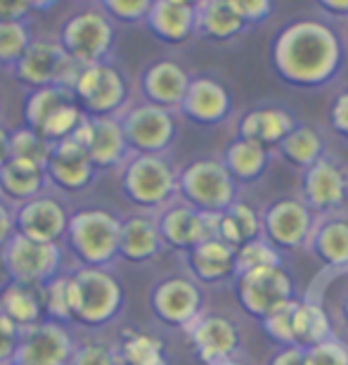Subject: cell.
I'll list each match as a JSON object with an SVG mask.
<instances>
[{
	"instance_id": "1",
	"label": "cell",
	"mask_w": 348,
	"mask_h": 365,
	"mask_svg": "<svg viewBox=\"0 0 348 365\" xmlns=\"http://www.w3.org/2000/svg\"><path fill=\"white\" fill-rule=\"evenodd\" d=\"M346 50L339 26L322 17H296L270 41V69L296 91H320L339 76Z\"/></svg>"
},
{
	"instance_id": "2",
	"label": "cell",
	"mask_w": 348,
	"mask_h": 365,
	"mask_svg": "<svg viewBox=\"0 0 348 365\" xmlns=\"http://www.w3.org/2000/svg\"><path fill=\"white\" fill-rule=\"evenodd\" d=\"M67 304L71 320L88 327L107 325L119 316L123 289L105 268H78L67 277Z\"/></svg>"
},
{
	"instance_id": "3",
	"label": "cell",
	"mask_w": 348,
	"mask_h": 365,
	"mask_svg": "<svg viewBox=\"0 0 348 365\" xmlns=\"http://www.w3.org/2000/svg\"><path fill=\"white\" fill-rule=\"evenodd\" d=\"M239 200V187L221 159H194L178 171V202L204 216H218Z\"/></svg>"
},
{
	"instance_id": "4",
	"label": "cell",
	"mask_w": 348,
	"mask_h": 365,
	"mask_svg": "<svg viewBox=\"0 0 348 365\" xmlns=\"http://www.w3.org/2000/svg\"><path fill=\"white\" fill-rule=\"evenodd\" d=\"M123 192L140 209H164L178 197V171L164 155H133L121 176Z\"/></svg>"
},
{
	"instance_id": "5",
	"label": "cell",
	"mask_w": 348,
	"mask_h": 365,
	"mask_svg": "<svg viewBox=\"0 0 348 365\" xmlns=\"http://www.w3.org/2000/svg\"><path fill=\"white\" fill-rule=\"evenodd\" d=\"M232 289L239 309L258 323L296 299V282L285 266L237 273L232 277Z\"/></svg>"
},
{
	"instance_id": "6",
	"label": "cell",
	"mask_w": 348,
	"mask_h": 365,
	"mask_svg": "<svg viewBox=\"0 0 348 365\" xmlns=\"http://www.w3.org/2000/svg\"><path fill=\"white\" fill-rule=\"evenodd\" d=\"M260 216V240H265L275 252H299L306 250L310 230L315 225V214L301 202L299 195L275 197L263 209Z\"/></svg>"
},
{
	"instance_id": "7",
	"label": "cell",
	"mask_w": 348,
	"mask_h": 365,
	"mask_svg": "<svg viewBox=\"0 0 348 365\" xmlns=\"http://www.w3.org/2000/svg\"><path fill=\"white\" fill-rule=\"evenodd\" d=\"M121 221L105 209H83L69 218L71 250L85 268H102L119 254Z\"/></svg>"
},
{
	"instance_id": "8",
	"label": "cell",
	"mask_w": 348,
	"mask_h": 365,
	"mask_svg": "<svg viewBox=\"0 0 348 365\" xmlns=\"http://www.w3.org/2000/svg\"><path fill=\"white\" fill-rule=\"evenodd\" d=\"M299 197L315 216L344 211L348 204V166L327 152L301 171Z\"/></svg>"
},
{
	"instance_id": "9",
	"label": "cell",
	"mask_w": 348,
	"mask_h": 365,
	"mask_svg": "<svg viewBox=\"0 0 348 365\" xmlns=\"http://www.w3.org/2000/svg\"><path fill=\"white\" fill-rule=\"evenodd\" d=\"M17 78L33 88H46V86H60L71 91L78 78V71L83 64L74 62L55 41H31L19 62L14 64Z\"/></svg>"
},
{
	"instance_id": "10",
	"label": "cell",
	"mask_w": 348,
	"mask_h": 365,
	"mask_svg": "<svg viewBox=\"0 0 348 365\" xmlns=\"http://www.w3.org/2000/svg\"><path fill=\"white\" fill-rule=\"evenodd\" d=\"M112 41V21L107 19V14L100 7H90V10H81L67 19L57 43L71 60L88 67V64L102 62V57L110 53Z\"/></svg>"
},
{
	"instance_id": "11",
	"label": "cell",
	"mask_w": 348,
	"mask_h": 365,
	"mask_svg": "<svg viewBox=\"0 0 348 365\" xmlns=\"http://www.w3.org/2000/svg\"><path fill=\"white\" fill-rule=\"evenodd\" d=\"M119 123L128 150H133L135 155H162L171 148L178 130L176 112L154 107L149 102L128 109Z\"/></svg>"
},
{
	"instance_id": "12",
	"label": "cell",
	"mask_w": 348,
	"mask_h": 365,
	"mask_svg": "<svg viewBox=\"0 0 348 365\" xmlns=\"http://www.w3.org/2000/svg\"><path fill=\"white\" fill-rule=\"evenodd\" d=\"M74 100L88 116H114L128 98V86L121 71L105 62L88 64L78 71L74 83Z\"/></svg>"
},
{
	"instance_id": "13",
	"label": "cell",
	"mask_w": 348,
	"mask_h": 365,
	"mask_svg": "<svg viewBox=\"0 0 348 365\" xmlns=\"http://www.w3.org/2000/svg\"><path fill=\"white\" fill-rule=\"evenodd\" d=\"M0 252H3V266L10 273L12 282L24 284V287H43L53 280L62 261V252L57 245L33 242L21 235H12Z\"/></svg>"
},
{
	"instance_id": "14",
	"label": "cell",
	"mask_w": 348,
	"mask_h": 365,
	"mask_svg": "<svg viewBox=\"0 0 348 365\" xmlns=\"http://www.w3.org/2000/svg\"><path fill=\"white\" fill-rule=\"evenodd\" d=\"M152 311L164 325L187 330L204 313V292L192 277L171 275L152 289Z\"/></svg>"
},
{
	"instance_id": "15",
	"label": "cell",
	"mask_w": 348,
	"mask_h": 365,
	"mask_svg": "<svg viewBox=\"0 0 348 365\" xmlns=\"http://www.w3.org/2000/svg\"><path fill=\"white\" fill-rule=\"evenodd\" d=\"M74 341L62 323L46 320L19 332L12 363L17 365H69Z\"/></svg>"
},
{
	"instance_id": "16",
	"label": "cell",
	"mask_w": 348,
	"mask_h": 365,
	"mask_svg": "<svg viewBox=\"0 0 348 365\" xmlns=\"http://www.w3.org/2000/svg\"><path fill=\"white\" fill-rule=\"evenodd\" d=\"M187 334H190L194 354L204 365L235 359L242 349V332H239L237 323L223 313H201L187 327Z\"/></svg>"
},
{
	"instance_id": "17",
	"label": "cell",
	"mask_w": 348,
	"mask_h": 365,
	"mask_svg": "<svg viewBox=\"0 0 348 365\" xmlns=\"http://www.w3.org/2000/svg\"><path fill=\"white\" fill-rule=\"evenodd\" d=\"M71 140L83 145L93 166L97 169H114L128 157V145L123 138L121 123L116 116H83L81 126L71 135Z\"/></svg>"
},
{
	"instance_id": "18",
	"label": "cell",
	"mask_w": 348,
	"mask_h": 365,
	"mask_svg": "<svg viewBox=\"0 0 348 365\" xmlns=\"http://www.w3.org/2000/svg\"><path fill=\"white\" fill-rule=\"evenodd\" d=\"M180 112L197 126H221L232 116V95L228 86L216 76H192Z\"/></svg>"
},
{
	"instance_id": "19",
	"label": "cell",
	"mask_w": 348,
	"mask_h": 365,
	"mask_svg": "<svg viewBox=\"0 0 348 365\" xmlns=\"http://www.w3.org/2000/svg\"><path fill=\"white\" fill-rule=\"evenodd\" d=\"M14 218V235H21L33 242L57 245L64 232H67L69 216L64 207L53 197H33L24 204H19Z\"/></svg>"
},
{
	"instance_id": "20",
	"label": "cell",
	"mask_w": 348,
	"mask_h": 365,
	"mask_svg": "<svg viewBox=\"0 0 348 365\" xmlns=\"http://www.w3.org/2000/svg\"><path fill=\"white\" fill-rule=\"evenodd\" d=\"M154 221H157L159 237H162V245L183 254H187L199 242L211 237L209 216L190 209L183 202H171L169 207L159 211Z\"/></svg>"
},
{
	"instance_id": "21",
	"label": "cell",
	"mask_w": 348,
	"mask_h": 365,
	"mask_svg": "<svg viewBox=\"0 0 348 365\" xmlns=\"http://www.w3.org/2000/svg\"><path fill=\"white\" fill-rule=\"evenodd\" d=\"M296 116L285 105H258L237 116V138L275 152L287 133L296 126Z\"/></svg>"
},
{
	"instance_id": "22",
	"label": "cell",
	"mask_w": 348,
	"mask_h": 365,
	"mask_svg": "<svg viewBox=\"0 0 348 365\" xmlns=\"http://www.w3.org/2000/svg\"><path fill=\"white\" fill-rule=\"evenodd\" d=\"M306 252L327 271H348V211L315 216Z\"/></svg>"
},
{
	"instance_id": "23",
	"label": "cell",
	"mask_w": 348,
	"mask_h": 365,
	"mask_svg": "<svg viewBox=\"0 0 348 365\" xmlns=\"http://www.w3.org/2000/svg\"><path fill=\"white\" fill-rule=\"evenodd\" d=\"M144 24L157 41L166 46H183L197 34V3L185 0H154Z\"/></svg>"
},
{
	"instance_id": "24",
	"label": "cell",
	"mask_w": 348,
	"mask_h": 365,
	"mask_svg": "<svg viewBox=\"0 0 348 365\" xmlns=\"http://www.w3.org/2000/svg\"><path fill=\"white\" fill-rule=\"evenodd\" d=\"M93 173H95V166H93L83 145H78L71 138L50 145L46 159V176L53 178L57 187L67 190V192H76V190H83L93 180Z\"/></svg>"
},
{
	"instance_id": "25",
	"label": "cell",
	"mask_w": 348,
	"mask_h": 365,
	"mask_svg": "<svg viewBox=\"0 0 348 365\" xmlns=\"http://www.w3.org/2000/svg\"><path fill=\"white\" fill-rule=\"evenodd\" d=\"M190 78L192 76L187 74L183 64L173 60H159L144 69L142 93L149 105L176 112V109H180V102H183L187 93Z\"/></svg>"
},
{
	"instance_id": "26",
	"label": "cell",
	"mask_w": 348,
	"mask_h": 365,
	"mask_svg": "<svg viewBox=\"0 0 348 365\" xmlns=\"http://www.w3.org/2000/svg\"><path fill=\"white\" fill-rule=\"evenodd\" d=\"M187 268L192 280L197 284H221L237 275L235 268V250L216 237L199 242L194 250L185 254Z\"/></svg>"
},
{
	"instance_id": "27",
	"label": "cell",
	"mask_w": 348,
	"mask_h": 365,
	"mask_svg": "<svg viewBox=\"0 0 348 365\" xmlns=\"http://www.w3.org/2000/svg\"><path fill=\"white\" fill-rule=\"evenodd\" d=\"M246 31L235 0H204L197 3V38L209 43H228Z\"/></svg>"
},
{
	"instance_id": "28",
	"label": "cell",
	"mask_w": 348,
	"mask_h": 365,
	"mask_svg": "<svg viewBox=\"0 0 348 365\" xmlns=\"http://www.w3.org/2000/svg\"><path fill=\"white\" fill-rule=\"evenodd\" d=\"M270 162L273 152L263 150L256 143L242 140V138H235L221 155V164L226 166V171L237 187L258 182L270 169Z\"/></svg>"
},
{
	"instance_id": "29",
	"label": "cell",
	"mask_w": 348,
	"mask_h": 365,
	"mask_svg": "<svg viewBox=\"0 0 348 365\" xmlns=\"http://www.w3.org/2000/svg\"><path fill=\"white\" fill-rule=\"evenodd\" d=\"M211 218V237L226 242L232 250H239L246 242L260 237V216L258 209L251 207L249 202L237 200L228 211H223L218 216Z\"/></svg>"
},
{
	"instance_id": "30",
	"label": "cell",
	"mask_w": 348,
	"mask_h": 365,
	"mask_svg": "<svg viewBox=\"0 0 348 365\" xmlns=\"http://www.w3.org/2000/svg\"><path fill=\"white\" fill-rule=\"evenodd\" d=\"M164 250L162 237H159L154 216H130L128 221H121L119 230V254L133 264H144L154 259Z\"/></svg>"
},
{
	"instance_id": "31",
	"label": "cell",
	"mask_w": 348,
	"mask_h": 365,
	"mask_svg": "<svg viewBox=\"0 0 348 365\" xmlns=\"http://www.w3.org/2000/svg\"><path fill=\"white\" fill-rule=\"evenodd\" d=\"M275 152H278V157L287 166H292L294 171L301 173L308 166H313L320 157L327 155V148H325L320 130L315 126H310V123H296Z\"/></svg>"
},
{
	"instance_id": "32",
	"label": "cell",
	"mask_w": 348,
	"mask_h": 365,
	"mask_svg": "<svg viewBox=\"0 0 348 365\" xmlns=\"http://www.w3.org/2000/svg\"><path fill=\"white\" fill-rule=\"evenodd\" d=\"M43 182H46V169L41 164L10 157L0 166V192L19 204L38 197Z\"/></svg>"
},
{
	"instance_id": "33",
	"label": "cell",
	"mask_w": 348,
	"mask_h": 365,
	"mask_svg": "<svg viewBox=\"0 0 348 365\" xmlns=\"http://www.w3.org/2000/svg\"><path fill=\"white\" fill-rule=\"evenodd\" d=\"M292 337L294 346L310 349L317 341L332 337V323L320 302H310V299H296L294 316H292Z\"/></svg>"
},
{
	"instance_id": "34",
	"label": "cell",
	"mask_w": 348,
	"mask_h": 365,
	"mask_svg": "<svg viewBox=\"0 0 348 365\" xmlns=\"http://www.w3.org/2000/svg\"><path fill=\"white\" fill-rule=\"evenodd\" d=\"M0 316L17 327V330H26L36 323H41L43 304L41 297L36 294L33 287H24V284H7L0 292Z\"/></svg>"
},
{
	"instance_id": "35",
	"label": "cell",
	"mask_w": 348,
	"mask_h": 365,
	"mask_svg": "<svg viewBox=\"0 0 348 365\" xmlns=\"http://www.w3.org/2000/svg\"><path fill=\"white\" fill-rule=\"evenodd\" d=\"M116 361L123 365H166V351L162 339L154 334L126 330L121 337Z\"/></svg>"
},
{
	"instance_id": "36",
	"label": "cell",
	"mask_w": 348,
	"mask_h": 365,
	"mask_svg": "<svg viewBox=\"0 0 348 365\" xmlns=\"http://www.w3.org/2000/svg\"><path fill=\"white\" fill-rule=\"evenodd\" d=\"M83 116H85L83 109L76 105V100L64 102L62 107H57L55 112L43 121V126L36 130V133H38L48 145L62 143L76 133V128L81 126Z\"/></svg>"
},
{
	"instance_id": "37",
	"label": "cell",
	"mask_w": 348,
	"mask_h": 365,
	"mask_svg": "<svg viewBox=\"0 0 348 365\" xmlns=\"http://www.w3.org/2000/svg\"><path fill=\"white\" fill-rule=\"evenodd\" d=\"M74 100V93L60 86H46V88H36L26 100V126L31 130H38L43 121L55 112L57 107H62L64 102Z\"/></svg>"
},
{
	"instance_id": "38",
	"label": "cell",
	"mask_w": 348,
	"mask_h": 365,
	"mask_svg": "<svg viewBox=\"0 0 348 365\" xmlns=\"http://www.w3.org/2000/svg\"><path fill=\"white\" fill-rule=\"evenodd\" d=\"M270 266H282V254L275 252L265 240H253V242L242 245L235 252V268L237 273L256 271V268H270Z\"/></svg>"
},
{
	"instance_id": "39",
	"label": "cell",
	"mask_w": 348,
	"mask_h": 365,
	"mask_svg": "<svg viewBox=\"0 0 348 365\" xmlns=\"http://www.w3.org/2000/svg\"><path fill=\"white\" fill-rule=\"evenodd\" d=\"M48 152H50V145L28 126L17 128L14 133H10V157L12 159H24V162L41 164L43 169H46Z\"/></svg>"
},
{
	"instance_id": "40",
	"label": "cell",
	"mask_w": 348,
	"mask_h": 365,
	"mask_svg": "<svg viewBox=\"0 0 348 365\" xmlns=\"http://www.w3.org/2000/svg\"><path fill=\"white\" fill-rule=\"evenodd\" d=\"M28 43L31 38L24 21H0V64H17Z\"/></svg>"
},
{
	"instance_id": "41",
	"label": "cell",
	"mask_w": 348,
	"mask_h": 365,
	"mask_svg": "<svg viewBox=\"0 0 348 365\" xmlns=\"http://www.w3.org/2000/svg\"><path fill=\"white\" fill-rule=\"evenodd\" d=\"M41 304H43V311H46L55 323H67V320H71L69 304H67V277H53L48 284H43Z\"/></svg>"
},
{
	"instance_id": "42",
	"label": "cell",
	"mask_w": 348,
	"mask_h": 365,
	"mask_svg": "<svg viewBox=\"0 0 348 365\" xmlns=\"http://www.w3.org/2000/svg\"><path fill=\"white\" fill-rule=\"evenodd\" d=\"M294 302L285 304L282 309L270 313L268 318L260 320V327L263 332L270 337L278 346H294V337H292V316H294Z\"/></svg>"
},
{
	"instance_id": "43",
	"label": "cell",
	"mask_w": 348,
	"mask_h": 365,
	"mask_svg": "<svg viewBox=\"0 0 348 365\" xmlns=\"http://www.w3.org/2000/svg\"><path fill=\"white\" fill-rule=\"evenodd\" d=\"M152 0H105L100 10L107 14V19H116L121 24H135V21H144L149 12Z\"/></svg>"
},
{
	"instance_id": "44",
	"label": "cell",
	"mask_w": 348,
	"mask_h": 365,
	"mask_svg": "<svg viewBox=\"0 0 348 365\" xmlns=\"http://www.w3.org/2000/svg\"><path fill=\"white\" fill-rule=\"evenodd\" d=\"M306 365H348V346L332 334L306 349Z\"/></svg>"
},
{
	"instance_id": "45",
	"label": "cell",
	"mask_w": 348,
	"mask_h": 365,
	"mask_svg": "<svg viewBox=\"0 0 348 365\" xmlns=\"http://www.w3.org/2000/svg\"><path fill=\"white\" fill-rule=\"evenodd\" d=\"M327 123L332 133L348 143V86L334 93L327 107Z\"/></svg>"
},
{
	"instance_id": "46",
	"label": "cell",
	"mask_w": 348,
	"mask_h": 365,
	"mask_svg": "<svg viewBox=\"0 0 348 365\" xmlns=\"http://www.w3.org/2000/svg\"><path fill=\"white\" fill-rule=\"evenodd\" d=\"M116 354L112 349H107L105 344L97 341H88V344L74 349L69 365H116Z\"/></svg>"
},
{
	"instance_id": "47",
	"label": "cell",
	"mask_w": 348,
	"mask_h": 365,
	"mask_svg": "<svg viewBox=\"0 0 348 365\" xmlns=\"http://www.w3.org/2000/svg\"><path fill=\"white\" fill-rule=\"evenodd\" d=\"M235 5H237V12H239V17H242L246 29L260 26L275 10V5L270 0H235Z\"/></svg>"
},
{
	"instance_id": "48",
	"label": "cell",
	"mask_w": 348,
	"mask_h": 365,
	"mask_svg": "<svg viewBox=\"0 0 348 365\" xmlns=\"http://www.w3.org/2000/svg\"><path fill=\"white\" fill-rule=\"evenodd\" d=\"M327 316H329V323H332V334H334L337 339H342L348 346V284L337 294L334 309L327 311Z\"/></svg>"
},
{
	"instance_id": "49",
	"label": "cell",
	"mask_w": 348,
	"mask_h": 365,
	"mask_svg": "<svg viewBox=\"0 0 348 365\" xmlns=\"http://www.w3.org/2000/svg\"><path fill=\"white\" fill-rule=\"evenodd\" d=\"M313 10L317 17H322L329 24H348V0H315Z\"/></svg>"
},
{
	"instance_id": "50",
	"label": "cell",
	"mask_w": 348,
	"mask_h": 365,
	"mask_svg": "<svg viewBox=\"0 0 348 365\" xmlns=\"http://www.w3.org/2000/svg\"><path fill=\"white\" fill-rule=\"evenodd\" d=\"M17 341H19V330L10 323V320H5L0 316V365L12 361Z\"/></svg>"
},
{
	"instance_id": "51",
	"label": "cell",
	"mask_w": 348,
	"mask_h": 365,
	"mask_svg": "<svg viewBox=\"0 0 348 365\" xmlns=\"http://www.w3.org/2000/svg\"><path fill=\"white\" fill-rule=\"evenodd\" d=\"M265 365H306V351L299 346H278L265 359Z\"/></svg>"
},
{
	"instance_id": "52",
	"label": "cell",
	"mask_w": 348,
	"mask_h": 365,
	"mask_svg": "<svg viewBox=\"0 0 348 365\" xmlns=\"http://www.w3.org/2000/svg\"><path fill=\"white\" fill-rule=\"evenodd\" d=\"M33 10L31 3L17 0V3H3L0 0V21H24V17Z\"/></svg>"
},
{
	"instance_id": "53",
	"label": "cell",
	"mask_w": 348,
	"mask_h": 365,
	"mask_svg": "<svg viewBox=\"0 0 348 365\" xmlns=\"http://www.w3.org/2000/svg\"><path fill=\"white\" fill-rule=\"evenodd\" d=\"M14 235V218L7 209V204L0 200V250L10 242V237Z\"/></svg>"
},
{
	"instance_id": "54",
	"label": "cell",
	"mask_w": 348,
	"mask_h": 365,
	"mask_svg": "<svg viewBox=\"0 0 348 365\" xmlns=\"http://www.w3.org/2000/svg\"><path fill=\"white\" fill-rule=\"evenodd\" d=\"M10 159V133L0 126V166Z\"/></svg>"
},
{
	"instance_id": "55",
	"label": "cell",
	"mask_w": 348,
	"mask_h": 365,
	"mask_svg": "<svg viewBox=\"0 0 348 365\" xmlns=\"http://www.w3.org/2000/svg\"><path fill=\"white\" fill-rule=\"evenodd\" d=\"M216 365H249L244 359H239V356H235V359H228V361H221V363H216Z\"/></svg>"
},
{
	"instance_id": "56",
	"label": "cell",
	"mask_w": 348,
	"mask_h": 365,
	"mask_svg": "<svg viewBox=\"0 0 348 365\" xmlns=\"http://www.w3.org/2000/svg\"><path fill=\"white\" fill-rule=\"evenodd\" d=\"M342 31V41H344V50H346V55H348V24L344 29H339Z\"/></svg>"
},
{
	"instance_id": "57",
	"label": "cell",
	"mask_w": 348,
	"mask_h": 365,
	"mask_svg": "<svg viewBox=\"0 0 348 365\" xmlns=\"http://www.w3.org/2000/svg\"><path fill=\"white\" fill-rule=\"evenodd\" d=\"M5 365H17V363H12V361H10V363H5Z\"/></svg>"
}]
</instances>
